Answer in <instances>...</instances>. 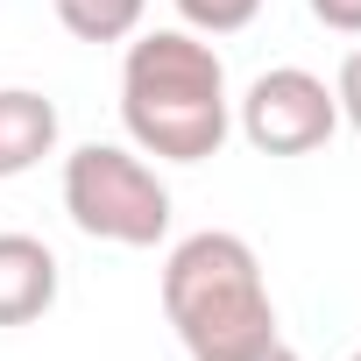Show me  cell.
Here are the masks:
<instances>
[{
  "instance_id": "7a4b0ae2",
  "label": "cell",
  "mask_w": 361,
  "mask_h": 361,
  "mask_svg": "<svg viewBox=\"0 0 361 361\" xmlns=\"http://www.w3.org/2000/svg\"><path fill=\"white\" fill-rule=\"evenodd\" d=\"M163 319L177 326L192 361H241V354L269 347L276 305H269L255 248L227 227L185 234L163 262Z\"/></svg>"
},
{
  "instance_id": "6da1fadb",
  "label": "cell",
  "mask_w": 361,
  "mask_h": 361,
  "mask_svg": "<svg viewBox=\"0 0 361 361\" xmlns=\"http://www.w3.org/2000/svg\"><path fill=\"white\" fill-rule=\"evenodd\" d=\"M121 121H128V135H135L142 156H163V163H206V156H220V142L234 128L220 50L199 43L192 29L135 36L128 64H121Z\"/></svg>"
},
{
  "instance_id": "7c38bea8",
  "label": "cell",
  "mask_w": 361,
  "mask_h": 361,
  "mask_svg": "<svg viewBox=\"0 0 361 361\" xmlns=\"http://www.w3.org/2000/svg\"><path fill=\"white\" fill-rule=\"evenodd\" d=\"M347 361H361V354H347Z\"/></svg>"
},
{
  "instance_id": "ba28073f",
  "label": "cell",
  "mask_w": 361,
  "mask_h": 361,
  "mask_svg": "<svg viewBox=\"0 0 361 361\" xmlns=\"http://www.w3.org/2000/svg\"><path fill=\"white\" fill-rule=\"evenodd\" d=\"M177 15L199 36H234V29H248L262 15V0H177Z\"/></svg>"
},
{
  "instance_id": "9c48e42d",
  "label": "cell",
  "mask_w": 361,
  "mask_h": 361,
  "mask_svg": "<svg viewBox=\"0 0 361 361\" xmlns=\"http://www.w3.org/2000/svg\"><path fill=\"white\" fill-rule=\"evenodd\" d=\"M333 99H340V121L361 135V50H347V64H340V78H333Z\"/></svg>"
},
{
  "instance_id": "277c9868",
  "label": "cell",
  "mask_w": 361,
  "mask_h": 361,
  "mask_svg": "<svg viewBox=\"0 0 361 361\" xmlns=\"http://www.w3.org/2000/svg\"><path fill=\"white\" fill-rule=\"evenodd\" d=\"M333 128H340L333 85L298 71V64H276L241 92V135L262 156H312V149L333 142Z\"/></svg>"
},
{
  "instance_id": "5b68a950",
  "label": "cell",
  "mask_w": 361,
  "mask_h": 361,
  "mask_svg": "<svg viewBox=\"0 0 361 361\" xmlns=\"http://www.w3.org/2000/svg\"><path fill=\"white\" fill-rule=\"evenodd\" d=\"M57 305V255L36 234H0V326H29Z\"/></svg>"
},
{
  "instance_id": "30bf717a",
  "label": "cell",
  "mask_w": 361,
  "mask_h": 361,
  "mask_svg": "<svg viewBox=\"0 0 361 361\" xmlns=\"http://www.w3.org/2000/svg\"><path fill=\"white\" fill-rule=\"evenodd\" d=\"M312 15L340 36H361V0H312Z\"/></svg>"
},
{
  "instance_id": "3957f363",
  "label": "cell",
  "mask_w": 361,
  "mask_h": 361,
  "mask_svg": "<svg viewBox=\"0 0 361 361\" xmlns=\"http://www.w3.org/2000/svg\"><path fill=\"white\" fill-rule=\"evenodd\" d=\"M64 213L78 234L114 248H156L170 234V192L163 177L114 142H85L64 156Z\"/></svg>"
},
{
  "instance_id": "52a82bcc",
  "label": "cell",
  "mask_w": 361,
  "mask_h": 361,
  "mask_svg": "<svg viewBox=\"0 0 361 361\" xmlns=\"http://www.w3.org/2000/svg\"><path fill=\"white\" fill-rule=\"evenodd\" d=\"M149 15V0H57V22L78 43H128Z\"/></svg>"
},
{
  "instance_id": "8992f818",
  "label": "cell",
  "mask_w": 361,
  "mask_h": 361,
  "mask_svg": "<svg viewBox=\"0 0 361 361\" xmlns=\"http://www.w3.org/2000/svg\"><path fill=\"white\" fill-rule=\"evenodd\" d=\"M57 149V99L29 85H0V177H22Z\"/></svg>"
},
{
  "instance_id": "8fae6325",
  "label": "cell",
  "mask_w": 361,
  "mask_h": 361,
  "mask_svg": "<svg viewBox=\"0 0 361 361\" xmlns=\"http://www.w3.org/2000/svg\"><path fill=\"white\" fill-rule=\"evenodd\" d=\"M241 361H298V347H283V340H269V347H255V354H241Z\"/></svg>"
}]
</instances>
